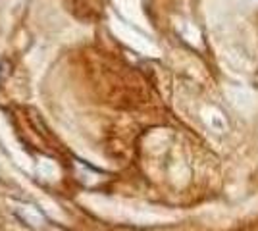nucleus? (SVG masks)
Returning <instances> with one entry per match:
<instances>
[{
  "instance_id": "nucleus-1",
  "label": "nucleus",
  "mask_w": 258,
  "mask_h": 231,
  "mask_svg": "<svg viewBox=\"0 0 258 231\" xmlns=\"http://www.w3.org/2000/svg\"><path fill=\"white\" fill-rule=\"evenodd\" d=\"M14 210H16V214H18L27 225L37 227V225H41V223L44 221L43 214L35 208V206H31V204H18Z\"/></svg>"
},
{
  "instance_id": "nucleus-2",
  "label": "nucleus",
  "mask_w": 258,
  "mask_h": 231,
  "mask_svg": "<svg viewBox=\"0 0 258 231\" xmlns=\"http://www.w3.org/2000/svg\"><path fill=\"white\" fill-rule=\"evenodd\" d=\"M10 75H12V64L8 58H4V60L0 62V83H4Z\"/></svg>"
}]
</instances>
